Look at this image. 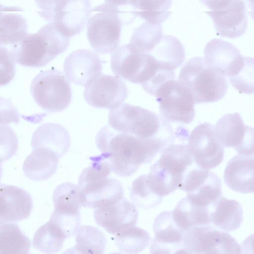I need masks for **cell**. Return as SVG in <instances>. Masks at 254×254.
Instances as JSON below:
<instances>
[{
	"label": "cell",
	"mask_w": 254,
	"mask_h": 254,
	"mask_svg": "<svg viewBox=\"0 0 254 254\" xmlns=\"http://www.w3.org/2000/svg\"><path fill=\"white\" fill-rule=\"evenodd\" d=\"M249 12L253 19L254 20V0H247Z\"/></svg>",
	"instance_id": "42"
},
{
	"label": "cell",
	"mask_w": 254,
	"mask_h": 254,
	"mask_svg": "<svg viewBox=\"0 0 254 254\" xmlns=\"http://www.w3.org/2000/svg\"><path fill=\"white\" fill-rule=\"evenodd\" d=\"M211 225L219 230L230 232L238 229L243 220L242 207L237 201L222 196L210 208Z\"/></svg>",
	"instance_id": "25"
},
{
	"label": "cell",
	"mask_w": 254,
	"mask_h": 254,
	"mask_svg": "<svg viewBox=\"0 0 254 254\" xmlns=\"http://www.w3.org/2000/svg\"><path fill=\"white\" fill-rule=\"evenodd\" d=\"M40 15L53 23L65 36L80 33L89 20L91 5L89 0H36Z\"/></svg>",
	"instance_id": "8"
},
{
	"label": "cell",
	"mask_w": 254,
	"mask_h": 254,
	"mask_svg": "<svg viewBox=\"0 0 254 254\" xmlns=\"http://www.w3.org/2000/svg\"><path fill=\"white\" fill-rule=\"evenodd\" d=\"M193 162L188 144L173 143L151 166L146 174L148 183L156 194L162 197L167 195L179 188Z\"/></svg>",
	"instance_id": "5"
},
{
	"label": "cell",
	"mask_w": 254,
	"mask_h": 254,
	"mask_svg": "<svg viewBox=\"0 0 254 254\" xmlns=\"http://www.w3.org/2000/svg\"><path fill=\"white\" fill-rule=\"evenodd\" d=\"M0 190V223L28 218L33 207L30 194L21 188L11 185L1 184Z\"/></svg>",
	"instance_id": "20"
},
{
	"label": "cell",
	"mask_w": 254,
	"mask_h": 254,
	"mask_svg": "<svg viewBox=\"0 0 254 254\" xmlns=\"http://www.w3.org/2000/svg\"><path fill=\"white\" fill-rule=\"evenodd\" d=\"M84 98L90 106L111 110L122 104L128 96V89L117 76L97 75L85 86Z\"/></svg>",
	"instance_id": "16"
},
{
	"label": "cell",
	"mask_w": 254,
	"mask_h": 254,
	"mask_svg": "<svg viewBox=\"0 0 254 254\" xmlns=\"http://www.w3.org/2000/svg\"><path fill=\"white\" fill-rule=\"evenodd\" d=\"M153 231L154 239L161 243L166 244H182L185 232L176 223L173 211H163L158 214L154 220Z\"/></svg>",
	"instance_id": "33"
},
{
	"label": "cell",
	"mask_w": 254,
	"mask_h": 254,
	"mask_svg": "<svg viewBox=\"0 0 254 254\" xmlns=\"http://www.w3.org/2000/svg\"><path fill=\"white\" fill-rule=\"evenodd\" d=\"M75 242L74 247L82 254H104L107 241L99 229L85 225L79 229Z\"/></svg>",
	"instance_id": "35"
},
{
	"label": "cell",
	"mask_w": 254,
	"mask_h": 254,
	"mask_svg": "<svg viewBox=\"0 0 254 254\" xmlns=\"http://www.w3.org/2000/svg\"><path fill=\"white\" fill-rule=\"evenodd\" d=\"M150 239L146 230L135 226L127 228L114 237L118 249L127 254H138L147 247Z\"/></svg>",
	"instance_id": "32"
},
{
	"label": "cell",
	"mask_w": 254,
	"mask_h": 254,
	"mask_svg": "<svg viewBox=\"0 0 254 254\" xmlns=\"http://www.w3.org/2000/svg\"><path fill=\"white\" fill-rule=\"evenodd\" d=\"M90 159L91 166L82 171L78 182L82 205L95 209L124 198L121 184L108 177L112 172L109 161L102 154Z\"/></svg>",
	"instance_id": "2"
},
{
	"label": "cell",
	"mask_w": 254,
	"mask_h": 254,
	"mask_svg": "<svg viewBox=\"0 0 254 254\" xmlns=\"http://www.w3.org/2000/svg\"><path fill=\"white\" fill-rule=\"evenodd\" d=\"M217 138L225 147H232L240 154H254V128L244 124L238 113L226 114L217 122Z\"/></svg>",
	"instance_id": "17"
},
{
	"label": "cell",
	"mask_w": 254,
	"mask_h": 254,
	"mask_svg": "<svg viewBox=\"0 0 254 254\" xmlns=\"http://www.w3.org/2000/svg\"><path fill=\"white\" fill-rule=\"evenodd\" d=\"M141 53L151 57L161 67L173 70L180 66L185 59L183 44L170 35L162 34Z\"/></svg>",
	"instance_id": "23"
},
{
	"label": "cell",
	"mask_w": 254,
	"mask_h": 254,
	"mask_svg": "<svg viewBox=\"0 0 254 254\" xmlns=\"http://www.w3.org/2000/svg\"><path fill=\"white\" fill-rule=\"evenodd\" d=\"M183 243L194 254H241L240 246L234 238L212 225L186 231Z\"/></svg>",
	"instance_id": "13"
},
{
	"label": "cell",
	"mask_w": 254,
	"mask_h": 254,
	"mask_svg": "<svg viewBox=\"0 0 254 254\" xmlns=\"http://www.w3.org/2000/svg\"><path fill=\"white\" fill-rule=\"evenodd\" d=\"M110 66L116 76L141 86L165 69L151 57L136 51L128 44L119 46L112 54Z\"/></svg>",
	"instance_id": "10"
},
{
	"label": "cell",
	"mask_w": 254,
	"mask_h": 254,
	"mask_svg": "<svg viewBox=\"0 0 254 254\" xmlns=\"http://www.w3.org/2000/svg\"><path fill=\"white\" fill-rule=\"evenodd\" d=\"M103 62L95 52L79 49L71 53L64 63V74L75 84L85 86L102 73Z\"/></svg>",
	"instance_id": "19"
},
{
	"label": "cell",
	"mask_w": 254,
	"mask_h": 254,
	"mask_svg": "<svg viewBox=\"0 0 254 254\" xmlns=\"http://www.w3.org/2000/svg\"><path fill=\"white\" fill-rule=\"evenodd\" d=\"M129 196L136 206L144 209L155 207L162 201L163 198L150 188L146 175L140 176L132 182Z\"/></svg>",
	"instance_id": "36"
},
{
	"label": "cell",
	"mask_w": 254,
	"mask_h": 254,
	"mask_svg": "<svg viewBox=\"0 0 254 254\" xmlns=\"http://www.w3.org/2000/svg\"><path fill=\"white\" fill-rule=\"evenodd\" d=\"M54 211L64 214H79L82 205L81 194L77 186L71 183L59 185L53 194Z\"/></svg>",
	"instance_id": "31"
},
{
	"label": "cell",
	"mask_w": 254,
	"mask_h": 254,
	"mask_svg": "<svg viewBox=\"0 0 254 254\" xmlns=\"http://www.w3.org/2000/svg\"><path fill=\"white\" fill-rule=\"evenodd\" d=\"M0 46L18 44L27 34V24L25 18L17 13L0 15Z\"/></svg>",
	"instance_id": "28"
},
{
	"label": "cell",
	"mask_w": 254,
	"mask_h": 254,
	"mask_svg": "<svg viewBox=\"0 0 254 254\" xmlns=\"http://www.w3.org/2000/svg\"><path fill=\"white\" fill-rule=\"evenodd\" d=\"M133 2L136 16L151 24H161L172 13L170 11L172 0H140Z\"/></svg>",
	"instance_id": "34"
},
{
	"label": "cell",
	"mask_w": 254,
	"mask_h": 254,
	"mask_svg": "<svg viewBox=\"0 0 254 254\" xmlns=\"http://www.w3.org/2000/svg\"><path fill=\"white\" fill-rule=\"evenodd\" d=\"M223 178L225 184L235 191L254 192V156L236 155L228 162Z\"/></svg>",
	"instance_id": "22"
},
{
	"label": "cell",
	"mask_w": 254,
	"mask_h": 254,
	"mask_svg": "<svg viewBox=\"0 0 254 254\" xmlns=\"http://www.w3.org/2000/svg\"><path fill=\"white\" fill-rule=\"evenodd\" d=\"M109 254H122L120 253H118V252H114V253H110Z\"/></svg>",
	"instance_id": "44"
},
{
	"label": "cell",
	"mask_w": 254,
	"mask_h": 254,
	"mask_svg": "<svg viewBox=\"0 0 254 254\" xmlns=\"http://www.w3.org/2000/svg\"><path fill=\"white\" fill-rule=\"evenodd\" d=\"M155 97L159 104V117L164 122L188 124L193 120V99L178 81L174 80L165 84Z\"/></svg>",
	"instance_id": "11"
},
{
	"label": "cell",
	"mask_w": 254,
	"mask_h": 254,
	"mask_svg": "<svg viewBox=\"0 0 254 254\" xmlns=\"http://www.w3.org/2000/svg\"><path fill=\"white\" fill-rule=\"evenodd\" d=\"M200 1L210 9L205 12L211 18L218 35L235 38L245 32L248 18L245 1L227 0Z\"/></svg>",
	"instance_id": "12"
},
{
	"label": "cell",
	"mask_w": 254,
	"mask_h": 254,
	"mask_svg": "<svg viewBox=\"0 0 254 254\" xmlns=\"http://www.w3.org/2000/svg\"><path fill=\"white\" fill-rule=\"evenodd\" d=\"M233 87L241 93H254V58L243 56L236 72L229 77Z\"/></svg>",
	"instance_id": "37"
},
{
	"label": "cell",
	"mask_w": 254,
	"mask_h": 254,
	"mask_svg": "<svg viewBox=\"0 0 254 254\" xmlns=\"http://www.w3.org/2000/svg\"><path fill=\"white\" fill-rule=\"evenodd\" d=\"M15 59L11 50L0 46V85L8 83L15 73Z\"/></svg>",
	"instance_id": "39"
},
{
	"label": "cell",
	"mask_w": 254,
	"mask_h": 254,
	"mask_svg": "<svg viewBox=\"0 0 254 254\" xmlns=\"http://www.w3.org/2000/svg\"><path fill=\"white\" fill-rule=\"evenodd\" d=\"M0 254H28L31 241L13 223H0Z\"/></svg>",
	"instance_id": "29"
},
{
	"label": "cell",
	"mask_w": 254,
	"mask_h": 254,
	"mask_svg": "<svg viewBox=\"0 0 254 254\" xmlns=\"http://www.w3.org/2000/svg\"><path fill=\"white\" fill-rule=\"evenodd\" d=\"M66 238L60 227L49 220L35 233L32 244L45 254H54L61 250Z\"/></svg>",
	"instance_id": "30"
},
{
	"label": "cell",
	"mask_w": 254,
	"mask_h": 254,
	"mask_svg": "<svg viewBox=\"0 0 254 254\" xmlns=\"http://www.w3.org/2000/svg\"><path fill=\"white\" fill-rule=\"evenodd\" d=\"M70 38L64 35L52 23L43 26L36 33L28 34L10 50L16 62L30 67L46 65L69 45Z\"/></svg>",
	"instance_id": "3"
},
{
	"label": "cell",
	"mask_w": 254,
	"mask_h": 254,
	"mask_svg": "<svg viewBox=\"0 0 254 254\" xmlns=\"http://www.w3.org/2000/svg\"><path fill=\"white\" fill-rule=\"evenodd\" d=\"M240 248L241 254H254V234L245 239Z\"/></svg>",
	"instance_id": "41"
},
{
	"label": "cell",
	"mask_w": 254,
	"mask_h": 254,
	"mask_svg": "<svg viewBox=\"0 0 254 254\" xmlns=\"http://www.w3.org/2000/svg\"><path fill=\"white\" fill-rule=\"evenodd\" d=\"M188 145L194 162L201 169L214 168L223 160V146L217 138L215 127L210 123L195 127L189 136Z\"/></svg>",
	"instance_id": "15"
},
{
	"label": "cell",
	"mask_w": 254,
	"mask_h": 254,
	"mask_svg": "<svg viewBox=\"0 0 254 254\" xmlns=\"http://www.w3.org/2000/svg\"><path fill=\"white\" fill-rule=\"evenodd\" d=\"M179 189L187 193L186 197L191 204L202 208L210 209L222 196L220 179L199 167L188 170Z\"/></svg>",
	"instance_id": "14"
},
{
	"label": "cell",
	"mask_w": 254,
	"mask_h": 254,
	"mask_svg": "<svg viewBox=\"0 0 254 254\" xmlns=\"http://www.w3.org/2000/svg\"><path fill=\"white\" fill-rule=\"evenodd\" d=\"M59 157L53 151L38 148L26 157L23 164L24 175L31 180L40 181L50 178L56 171Z\"/></svg>",
	"instance_id": "26"
},
{
	"label": "cell",
	"mask_w": 254,
	"mask_h": 254,
	"mask_svg": "<svg viewBox=\"0 0 254 254\" xmlns=\"http://www.w3.org/2000/svg\"><path fill=\"white\" fill-rule=\"evenodd\" d=\"M50 220L58 226L67 238L74 236L80 228V213L68 214L54 211Z\"/></svg>",
	"instance_id": "38"
},
{
	"label": "cell",
	"mask_w": 254,
	"mask_h": 254,
	"mask_svg": "<svg viewBox=\"0 0 254 254\" xmlns=\"http://www.w3.org/2000/svg\"><path fill=\"white\" fill-rule=\"evenodd\" d=\"M30 91L35 102L51 113L65 110L72 98L69 80L64 72L54 68L36 75L31 82Z\"/></svg>",
	"instance_id": "9"
},
{
	"label": "cell",
	"mask_w": 254,
	"mask_h": 254,
	"mask_svg": "<svg viewBox=\"0 0 254 254\" xmlns=\"http://www.w3.org/2000/svg\"><path fill=\"white\" fill-rule=\"evenodd\" d=\"M70 144L69 133L62 125L55 123H45L34 132L31 141L33 149L44 148L61 157L68 150Z\"/></svg>",
	"instance_id": "24"
},
{
	"label": "cell",
	"mask_w": 254,
	"mask_h": 254,
	"mask_svg": "<svg viewBox=\"0 0 254 254\" xmlns=\"http://www.w3.org/2000/svg\"><path fill=\"white\" fill-rule=\"evenodd\" d=\"M150 254H194L183 243L166 244L159 242L154 238L150 248Z\"/></svg>",
	"instance_id": "40"
},
{
	"label": "cell",
	"mask_w": 254,
	"mask_h": 254,
	"mask_svg": "<svg viewBox=\"0 0 254 254\" xmlns=\"http://www.w3.org/2000/svg\"><path fill=\"white\" fill-rule=\"evenodd\" d=\"M62 254H82L79 251H78L75 247L70 248L64 252Z\"/></svg>",
	"instance_id": "43"
},
{
	"label": "cell",
	"mask_w": 254,
	"mask_h": 254,
	"mask_svg": "<svg viewBox=\"0 0 254 254\" xmlns=\"http://www.w3.org/2000/svg\"><path fill=\"white\" fill-rule=\"evenodd\" d=\"M204 60L225 76L234 74L240 66L243 56L232 43L215 38L207 43L204 49Z\"/></svg>",
	"instance_id": "21"
},
{
	"label": "cell",
	"mask_w": 254,
	"mask_h": 254,
	"mask_svg": "<svg viewBox=\"0 0 254 254\" xmlns=\"http://www.w3.org/2000/svg\"><path fill=\"white\" fill-rule=\"evenodd\" d=\"M173 216L177 225L185 232L193 227L211 225L210 209L192 205L187 197L178 202Z\"/></svg>",
	"instance_id": "27"
},
{
	"label": "cell",
	"mask_w": 254,
	"mask_h": 254,
	"mask_svg": "<svg viewBox=\"0 0 254 254\" xmlns=\"http://www.w3.org/2000/svg\"><path fill=\"white\" fill-rule=\"evenodd\" d=\"M93 215L98 225L114 235L135 226L138 213L136 206L124 197L118 201L95 208Z\"/></svg>",
	"instance_id": "18"
},
{
	"label": "cell",
	"mask_w": 254,
	"mask_h": 254,
	"mask_svg": "<svg viewBox=\"0 0 254 254\" xmlns=\"http://www.w3.org/2000/svg\"><path fill=\"white\" fill-rule=\"evenodd\" d=\"M171 133L149 138H141L118 131L109 124L97 133L96 144L110 163L112 172L123 177L134 174L142 164L147 163L174 142Z\"/></svg>",
	"instance_id": "1"
},
{
	"label": "cell",
	"mask_w": 254,
	"mask_h": 254,
	"mask_svg": "<svg viewBox=\"0 0 254 254\" xmlns=\"http://www.w3.org/2000/svg\"><path fill=\"white\" fill-rule=\"evenodd\" d=\"M178 81L190 92L194 104L217 102L228 90L226 76L200 57L192 58L186 63Z\"/></svg>",
	"instance_id": "4"
},
{
	"label": "cell",
	"mask_w": 254,
	"mask_h": 254,
	"mask_svg": "<svg viewBox=\"0 0 254 254\" xmlns=\"http://www.w3.org/2000/svg\"><path fill=\"white\" fill-rule=\"evenodd\" d=\"M94 11L87 24V36L90 46L98 54H109L119 47L123 21L118 13L115 1H106Z\"/></svg>",
	"instance_id": "7"
},
{
	"label": "cell",
	"mask_w": 254,
	"mask_h": 254,
	"mask_svg": "<svg viewBox=\"0 0 254 254\" xmlns=\"http://www.w3.org/2000/svg\"><path fill=\"white\" fill-rule=\"evenodd\" d=\"M109 125L116 130L141 138H149L173 132L170 124L163 122L153 112L127 103L110 110Z\"/></svg>",
	"instance_id": "6"
}]
</instances>
